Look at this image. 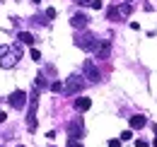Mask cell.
I'll return each instance as SVG.
<instances>
[{
  "mask_svg": "<svg viewBox=\"0 0 157 147\" xmlns=\"http://www.w3.org/2000/svg\"><path fill=\"white\" fill-rule=\"evenodd\" d=\"M29 55H32V60H41V53L36 51V48H32V51H29Z\"/></svg>",
  "mask_w": 157,
  "mask_h": 147,
  "instance_id": "e0dca14e",
  "label": "cell"
},
{
  "mask_svg": "<svg viewBox=\"0 0 157 147\" xmlns=\"http://www.w3.org/2000/svg\"><path fill=\"white\" fill-rule=\"evenodd\" d=\"M136 147H147V140H136Z\"/></svg>",
  "mask_w": 157,
  "mask_h": 147,
  "instance_id": "44dd1931",
  "label": "cell"
},
{
  "mask_svg": "<svg viewBox=\"0 0 157 147\" xmlns=\"http://www.w3.org/2000/svg\"><path fill=\"white\" fill-rule=\"evenodd\" d=\"M46 17L53 19V17H56V10H53V7H48V10H46Z\"/></svg>",
  "mask_w": 157,
  "mask_h": 147,
  "instance_id": "d6986e66",
  "label": "cell"
},
{
  "mask_svg": "<svg viewBox=\"0 0 157 147\" xmlns=\"http://www.w3.org/2000/svg\"><path fill=\"white\" fill-rule=\"evenodd\" d=\"M29 2H34V5H39V2H41V0H29Z\"/></svg>",
  "mask_w": 157,
  "mask_h": 147,
  "instance_id": "603a6c76",
  "label": "cell"
},
{
  "mask_svg": "<svg viewBox=\"0 0 157 147\" xmlns=\"http://www.w3.org/2000/svg\"><path fill=\"white\" fill-rule=\"evenodd\" d=\"M36 106H39V89H34L29 96V111H27V128L36 130Z\"/></svg>",
  "mask_w": 157,
  "mask_h": 147,
  "instance_id": "6da1fadb",
  "label": "cell"
},
{
  "mask_svg": "<svg viewBox=\"0 0 157 147\" xmlns=\"http://www.w3.org/2000/svg\"><path fill=\"white\" fill-rule=\"evenodd\" d=\"M128 123H131V130H140L147 126V118L145 116H140V113H136V116H131L128 118Z\"/></svg>",
  "mask_w": 157,
  "mask_h": 147,
  "instance_id": "ba28073f",
  "label": "cell"
},
{
  "mask_svg": "<svg viewBox=\"0 0 157 147\" xmlns=\"http://www.w3.org/2000/svg\"><path fill=\"white\" fill-rule=\"evenodd\" d=\"M17 39H20V43L34 46V34H29V32H20V34H17Z\"/></svg>",
  "mask_w": 157,
  "mask_h": 147,
  "instance_id": "7c38bea8",
  "label": "cell"
},
{
  "mask_svg": "<svg viewBox=\"0 0 157 147\" xmlns=\"http://www.w3.org/2000/svg\"><path fill=\"white\" fill-rule=\"evenodd\" d=\"M7 101H10V106H12V109H24V106H27V92L15 89V92L7 96Z\"/></svg>",
  "mask_w": 157,
  "mask_h": 147,
  "instance_id": "8992f818",
  "label": "cell"
},
{
  "mask_svg": "<svg viewBox=\"0 0 157 147\" xmlns=\"http://www.w3.org/2000/svg\"><path fill=\"white\" fill-rule=\"evenodd\" d=\"M90 106H92V99H90V96H78V99H75V109H78L80 113L87 111Z\"/></svg>",
  "mask_w": 157,
  "mask_h": 147,
  "instance_id": "30bf717a",
  "label": "cell"
},
{
  "mask_svg": "<svg viewBox=\"0 0 157 147\" xmlns=\"http://www.w3.org/2000/svg\"><path fill=\"white\" fill-rule=\"evenodd\" d=\"M82 89H85V77H80V75H70L65 80V85H63V92L65 94H78Z\"/></svg>",
  "mask_w": 157,
  "mask_h": 147,
  "instance_id": "3957f363",
  "label": "cell"
},
{
  "mask_svg": "<svg viewBox=\"0 0 157 147\" xmlns=\"http://www.w3.org/2000/svg\"><path fill=\"white\" fill-rule=\"evenodd\" d=\"M106 17L111 19V22H118V19H123V12H121V7H109L106 10Z\"/></svg>",
  "mask_w": 157,
  "mask_h": 147,
  "instance_id": "8fae6325",
  "label": "cell"
},
{
  "mask_svg": "<svg viewBox=\"0 0 157 147\" xmlns=\"http://www.w3.org/2000/svg\"><path fill=\"white\" fill-rule=\"evenodd\" d=\"M87 24H90V17H87L85 12H78V15L70 17V27H73V29H85Z\"/></svg>",
  "mask_w": 157,
  "mask_h": 147,
  "instance_id": "52a82bcc",
  "label": "cell"
},
{
  "mask_svg": "<svg viewBox=\"0 0 157 147\" xmlns=\"http://www.w3.org/2000/svg\"><path fill=\"white\" fill-rule=\"evenodd\" d=\"M131 138H133V130H123V133L118 135V140H121V142H128Z\"/></svg>",
  "mask_w": 157,
  "mask_h": 147,
  "instance_id": "5bb4252c",
  "label": "cell"
},
{
  "mask_svg": "<svg viewBox=\"0 0 157 147\" xmlns=\"http://www.w3.org/2000/svg\"><path fill=\"white\" fill-rule=\"evenodd\" d=\"M46 87V77L44 75H36V89H44Z\"/></svg>",
  "mask_w": 157,
  "mask_h": 147,
  "instance_id": "9a60e30c",
  "label": "cell"
},
{
  "mask_svg": "<svg viewBox=\"0 0 157 147\" xmlns=\"http://www.w3.org/2000/svg\"><path fill=\"white\" fill-rule=\"evenodd\" d=\"M5 121H7V113H5V111L0 109V123H5Z\"/></svg>",
  "mask_w": 157,
  "mask_h": 147,
  "instance_id": "7402d4cb",
  "label": "cell"
},
{
  "mask_svg": "<svg viewBox=\"0 0 157 147\" xmlns=\"http://www.w3.org/2000/svg\"><path fill=\"white\" fill-rule=\"evenodd\" d=\"M109 147H121V140H118V138L116 140H109Z\"/></svg>",
  "mask_w": 157,
  "mask_h": 147,
  "instance_id": "ffe728a7",
  "label": "cell"
},
{
  "mask_svg": "<svg viewBox=\"0 0 157 147\" xmlns=\"http://www.w3.org/2000/svg\"><path fill=\"white\" fill-rule=\"evenodd\" d=\"M109 53H111V41H99L97 58H109Z\"/></svg>",
  "mask_w": 157,
  "mask_h": 147,
  "instance_id": "9c48e42d",
  "label": "cell"
},
{
  "mask_svg": "<svg viewBox=\"0 0 157 147\" xmlns=\"http://www.w3.org/2000/svg\"><path fill=\"white\" fill-rule=\"evenodd\" d=\"M75 46L82 48V51H97L99 39L94 36V34H90V32H85V34H78V36H75Z\"/></svg>",
  "mask_w": 157,
  "mask_h": 147,
  "instance_id": "7a4b0ae2",
  "label": "cell"
},
{
  "mask_svg": "<svg viewBox=\"0 0 157 147\" xmlns=\"http://www.w3.org/2000/svg\"><path fill=\"white\" fill-rule=\"evenodd\" d=\"M82 70H85L87 82H94V85H97L99 80H101V73H99V68L92 63V60H85V63H82Z\"/></svg>",
  "mask_w": 157,
  "mask_h": 147,
  "instance_id": "277c9868",
  "label": "cell"
},
{
  "mask_svg": "<svg viewBox=\"0 0 157 147\" xmlns=\"http://www.w3.org/2000/svg\"><path fill=\"white\" fill-rule=\"evenodd\" d=\"M17 147H24V145H17Z\"/></svg>",
  "mask_w": 157,
  "mask_h": 147,
  "instance_id": "d4e9b609",
  "label": "cell"
},
{
  "mask_svg": "<svg viewBox=\"0 0 157 147\" xmlns=\"http://www.w3.org/2000/svg\"><path fill=\"white\" fill-rule=\"evenodd\" d=\"M152 145H155V147H157V138H155V142H152Z\"/></svg>",
  "mask_w": 157,
  "mask_h": 147,
  "instance_id": "cb8c5ba5",
  "label": "cell"
},
{
  "mask_svg": "<svg viewBox=\"0 0 157 147\" xmlns=\"http://www.w3.org/2000/svg\"><path fill=\"white\" fill-rule=\"evenodd\" d=\"M51 92H63V82H51Z\"/></svg>",
  "mask_w": 157,
  "mask_h": 147,
  "instance_id": "2e32d148",
  "label": "cell"
},
{
  "mask_svg": "<svg viewBox=\"0 0 157 147\" xmlns=\"http://www.w3.org/2000/svg\"><path fill=\"white\" fill-rule=\"evenodd\" d=\"M68 133H70L73 140H82V138H85V123H82V118L70 121V123H68Z\"/></svg>",
  "mask_w": 157,
  "mask_h": 147,
  "instance_id": "5b68a950",
  "label": "cell"
},
{
  "mask_svg": "<svg viewBox=\"0 0 157 147\" xmlns=\"http://www.w3.org/2000/svg\"><path fill=\"white\" fill-rule=\"evenodd\" d=\"M68 147H82V145H80V140H73V138H70V140H68Z\"/></svg>",
  "mask_w": 157,
  "mask_h": 147,
  "instance_id": "ac0fdd59",
  "label": "cell"
},
{
  "mask_svg": "<svg viewBox=\"0 0 157 147\" xmlns=\"http://www.w3.org/2000/svg\"><path fill=\"white\" fill-rule=\"evenodd\" d=\"M78 5H90L92 10H101V0H75Z\"/></svg>",
  "mask_w": 157,
  "mask_h": 147,
  "instance_id": "4fadbf2b",
  "label": "cell"
}]
</instances>
